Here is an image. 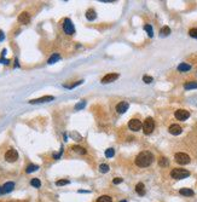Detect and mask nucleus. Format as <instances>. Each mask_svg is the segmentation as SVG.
<instances>
[{"instance_id": "nucleus-1", "label": "nucleus", "mask_w": 197, "mask_h": 202, "mask_svg": "<svg viewBox=\"0 0 197 202\" xmlns=\"http://www.w3.org/2000/svg\"><path fill=\"white\" fill-rule=\"evenodd\" d=\"M154 161V155L150 151H142L138 154L136 157V165L138 167H148Z\"/></svg>"}, {"instance_id": "nucleus-2", "label": "nucleus", "mask_w": 197, "mask_h": 202, "mask_svg": "<svg viewBox=\"0 0 197 202\" xmlns=\"http://www.w3.org/2000/svg\"><path fill=\"white\" fill-rule=\"evenodd\" d=\"M189 176H190V172L184 168H174L171 172V177L174 178V179H185Z\"/></svg>"}, {"instance_id": "nucleus-3", "label": "nucleus", "mask_w": 197, "mask_h": 202, "mask_svg": "<svg viewBox=\"0 0 197 202\" xmlns=\"http://www.w3.org/2000/svg\"><path fill=\"white\" fill-rule=\"evenodd\" d=\"M155 128V121L152 118H146L143 124V132L145 134H151Z\"/></svg>"}, {"instance_id": "nucleus-4", "label": "nucleus", "mask_w": 197, "mask_h": 202, "mask_svg": "<svg viewBox=\"0 0 197 202\" xmlns=\"http://www.w3.org/2000/svg\"><path fill=\"white\" fill-rule=\"evenodd\" d=\"M63 30H64V33L68 34V35H73L75 33V27H74L70 18H65L63 21Z\"/></svg>"}, {"instance_id": "nucleus-5", "label": "nucleus", "mask_w": 197, "mask_h": 202, "mask_svg": "<svg viewBox=\"0 0 197 202\" xmlns=\"http://www.w3.org/2000/svg\"><path fill=\"white\" fill-rule=\"evenodd\" d=\"M174 157L179 165H188V163H190V160H191L189 155L185 153H177Z\"/></svg>"}, {"instance_id": "nucleus-6", "label": "nucleus", "mask_w": 197, "mask_h": 202, "mask_svg": "<svg viewBox=\"0 0 197 202\" xmlns=\"http://www.w3.org/2000/svg\"><path fill=\"white\" fill-rule=\"evenodd\" d=\"M5 160H6L7 162H16V161L18 160V153H17L15 149L7 150L6 154H5Z\"/></svg>"}, {"instance_id": "nucleus-7", "label": "nucleus", "mask_w": 197, "mask_h": 202, "mask_svg": "<svg viewBox=\"0 0 197 202\" xmlns=\"http://www.w3.org/2000/svg\"><path fill=\"white\" fill-rule=\"evenodd\" d=\"M174 116L177 120H180V121H185L188 120L190 118V113L188 110H185V109H178V110L175 111Z\"/></svg>"}, {"instance_id": "nucleus-8", "label": "nucleus", "mask_w": 197, "mask_h": 202, "mask_svg": "<svg viewBox=\"0 0 197 202\" xmlns=\"http://www.w3.org/2000/svg\"><path fill=\"white\" fill-rule=\"evenodd\" d=\"M128 127H130V130H132V131L138 132V131L142 130L143 125H142V122H140V121H139L138 119H132V120H130V122H128Z\"/></svg>"}, {"instance_id": "nucleus-9", "label": "nucleus", "mask_w": 197, "mask_h": 202, "mask_svg": "<svg viewBox=\"0 0 197 202\" xmlns=\"http://www.w3.org/2000/svg\"><path fill=\"white\" fill-rule=\"evenodd\" d=\"M119 76L120 75L117 74V73H110V74H107L105 76H104L103 79H102V84H109V82H113V81H115L116 79H119Z\"/></svg>"}, {"instance_id": "nucleus-10", "label": "nucleus", "mask_w": 197, "mask_h": 202, "mask_svg": "<svg viewBox=\"0 0 197 202\" xmlns=\"http://www.w3.org/2000/svg\"><path fill=\"white\" fill-rule=\"evenodd\" d=\"M55 97L53 96H44V97H40L38 99H32L29 101L30 104H38V103H46V102H51L53 101Z\"/></svg>"}, {"instance_id": "nucleus-11", "label": "nucleus", "mask_w": 197, "mask_h": 202, "mask_svg": "<svg viewBox=\"0 0 197 202\" xmlns=\"http://www.w3.org/2000/svg\"><path fill=\"white\" fill-rule=\"evenodd\" d=\"M168 131H169V133H171V134H173V136H178V134H180L181 132H183V128H181L179 125L174 124V125H171V126H169Z\"/></svg>"}, {"instance_id": "nucleus-12", "label": "nucleus", "mask_w": 197, "mask_h": 202, "mask_svg": "<svg viewBox=\"0 0 197 202\" xmlns=\"http://www.w3.org/2000/svg\"><path fill=\"white\" fill-rule=\"evenodd\" d=\"M128 108H130V104L127 102H120L116 105V110H117L119 114H123V113H126L127 110H128Z\"/></svg>"}, {"instance_id": "nucleus-13", "label": "nucleus", "mask_w": 197, "mask_h": 202, "mask_svg": "<svg viewBox=\"0 0 197 202\" xmlns=\"http://www.w3.org/2000/svg\"><path fill=\"white\" fill-rule=\"evenodd\" d=\"M18 22L22 23V24H28L30 22V15L28 12H22L18 16Z\"/></svg>"}, {"instance_id": "nucleus-14", "label": "nucleus", "mask_w": 197, "mask_h": 202, "mask_svg": "<svg viewBox=\"0 0 197 202\" xmlns=\"http://www.w3.org/2000/svg\"><path fill=\"white\" fill-rule=\"evenodd\" d=\"M13 189H15V183H13V182H7V183H5L4 185H3L4 194H9V193H11Z\"/></svg>"}, {"instance_id": "nucleus-15", "label": "nucleus", "mask_w": 197, "mask_h": 202, "mask_svg": "<svg viewBox=\"0 0 197 202\" xmlns=\"http://www.w3.org/2000/svg\"><path fill=\"white\" fill-rule=\"evenodd\" d=\"M86 18H87L88 21H94L97 18V14H96V11L93 9H90L86 11Z\"/></svg>"}, {"instance_id": "nucleus-16", "label": "nucleus", "mask_w": 197, "mask_h": 202, "mask_svg": "<svg viewBox=\"0 0 197 202\" xmlns=\"http://www.w3.org/2000/svg\"><path fill=\"white\" fill-rule=\"evenodd\" d=\"M136 191H137L138 195H140V196L145 195V186H144L143 183H138L137 184V185H136Z\"/></svg>"}, {"instance_id": "nucleus-17", "label": "nucleus", "mask_w": 197, "mask_h": 202, "mask_svg": "<svg viewBox=\"0 0 197 202\" xmlns=\"http://www.w3.org/2000/svg\"><path fill=\"white\" fill-rule=\"evenodd\" d=\"M179 194L183 195V196H194V190H191V189H188V188H183L179 190Z\"/></svg>"}, {"instance_id": "nucleus-18", "label": "nucleus", "mask_w": 197, "mask_h": 202, "mask_svg": "<svg viewBox=\"0 0 197 202\" xmlns=\"http://www.w3.org/2000/svg\"><path fill=\"white\" fill-rule=\"evenodd\" d=\"M190 69H191V66L188 64V63H180V64L178 66V70H179V72H181V73H184V72H189Z\"/></svg>"}, {"instance_id": "nucleus-19", "label": "nucleus", "mask_w": 197, "mask_h": 202, "mask_svg": "<svg viewBox=\"0 0 197 202\" xmlns=\"http://www.w3.org/2000/svg\"><path fill=\"white\" fill-rule=\"evenodd\" d=\"M169 34H171V28H169V27L165 26V27L161 28V30H160V36H168Z\"/></svg>"}, {"instance_id": "nucleus-20", "label": "nucleus", "mask_w": 197, "mask_h": 202, "mask_svg": "<svg viewBox=\"0 0 197 202\" xmlns=\"http://www.w3.org/2000/svg\"><path fill=\"white\" fill-rule=\"evenodd\" d=\"M61 59V56L58 55V53H55V55H52L50 58H49V61H47V63L49 64H53V63H56V62H58Z\"/></svg>"}, {"instance_id": "nucleus-21", "label": "nucleus", "mask_w": 197, "mask_h": 202, "mask_svg": "<svg viewBox=\"0 0 197 202\" xmlns=\"http://www.w3.org/2000/svg\"><path fill=\"white\" fill-rule=\"evenodd\" d=\"M184 89H185V90H194V89H197V81L186 82V84L184 85Z\"/></svg>"}, {"instance_id": "nucleus-22", "label": "nucleus", "mask_w": 197, "mask_h": 202, "mask_svg": "<svg viewBox=\"0 0 197 202\" xmlns=\"http://www.w3.org/2000/svg\"><path fill=\"white\" fill-rule=\"evenodd\" d=\"M38 170H39V166H38V165L30 163V165L26 168V172H27V173H33V172H35V171H38Z\"/></svg>"}, {"instance_id": "nucleus-23", "label": "nucleus", "mask_w": 197, "mask_h": 202, "mask_svg": "<svg viewBox=\"0 0 197 202\" xmlns=\"http://www.w3.org/2000/svg\"><path fill=\"white\" fill-rule=\"evenodd\" d=\"M96 202H113V200H111V197H110V196L103 195V196H101V197H98Z\"/></svg>"}, {"instance_id": "nucleus-24", "label": "nucleus", "mask_w": 197, "mask_h": 202, "mask_svg": "<svg viewBox=\"0 0 197 202\" xmlns=\"http://www.w3.org/2000/svg\"><path fill=\"white\" fill-rule=\"evenodd\" d=\"M72 149L74 150V151H76V153H79V154H86V149L85 148H82V147H79V145H73L72 147Z\"/></svg>"}, {"instance_id": "nucleus-25", "label": "nucleus", "mask_w": 197, "mask_h": 202, "mask_svg": "<svg viewBox=\"0 0 197 202\" xmlns=\"http://www.w3.org/2000/svg\"><path fill=\"white\" fill-rule=\"evenodd\" d=\"M144 29H145V32L148 33V35L150 38H152L154 36V30H152V27L150 26V24H145L144 26Z\"/></svg>"}, {"instance_id": "nucleus-26", "label": "nucleus", "mask_w": 197, "mask_h": 202, "mask_svg": "<svg viewBox=\"0 0 197 202\" xmlns=\"http://www.w3.org/2000/svg\"><path fill=\"white\" fill-rule=\"evenodd\" d=\"M30 184H32V186H34V188H40V186H41V182H40L38 178H33V179L30 180Z\"/></svg>"}, {"instance_id": "nucleus-27", "label": "nucleus", "mask_w": 197, "mask_h": 202, "mask_svg": "<svg viewBox=\"0 0 197 202\" xmlns=\"http://www.w3.org/2000/svg\"><path fill=\"white\" fill-rule=\"evenodd\" d=\"M168 159L167 157H160V160H159V165L161 166V167H166V166H168Z\"/></svg>"}, {"instance_id": "nucleus-28", "label": "nucleus", "mask_w": 197, "mask_h": 202, "mask_svg": "<svg viewBox=\"0 0 197 202\" xmlns=\"http://www.w3.org/2000/svg\"><path fill=\"white\" fill-rule=\"evenodd\" d=\"M85 105H86V101H80L78 104L74 107V109H75V110H80V109H84Z\"/></svg>"}, {"instance_id": "nucleus-29", "label": "nucleus", "mask_w": 197, "mask_h": 202, "mask_svg": "<svg viewBox=\"0 0 197 202\" xmlns=\"http://www.w3.org/2000/svg\"><path fill=\"white\" fill-rule=\"evenodd\" d=\"M70 183L68 179H61V180H57L56 182V185L57 186H63V185H68V184Z\"/></svg>"}, {"instance_id": "nucleus-30", "label": "nucleus", "mask_w": 197, "mask_h": 202, "mask_svg": "<svg viewBox=\"0 0 197 202\" xmlns=\"http://www.w3.org/2000/svg\"><path fill=\"white\" fill-rule=\"evenodd\" d=\"M114 155H115V150L113 148H109V149L105 150V156L107 157H113Z\"/></svg>"}, {"instance_id": "nucleus-31", "label": "nucleus", "mask_w": 197, "mask_h": 202, "mask_svg": "<svg viewBox=\"0 0 197 202\" xmlns=\"http://www.w3.org/2000/svg\"><path fill=\"white\" fill-rule=\"evenodd\" d=\"M84 82V80H79L78 82H75V84H72V85H63L64 87H67V89H74V87H76V86H79V85H81Z\"/></svg>"}, {"instance_id": "nucleus-32", "label": "nucleus", "mask_w": 197, "mask_h": 202, "mask_svg": "<svg viewBox=\"0 0 197 202\" xmlns=\"http://www.w3.org/2000/svg\"><path fill=\"white\" fill-rule=\"evenodd\" d=\"M99 171H101L102 173H108V172H109V166L105 165V163H102V165L99 166Z\"/></svg>"}, {"instance_id": "nucleus-33", "label": "nucleus", "mask_w": 197, "mask_h": 202, "mask_svg": "<svg viewBox=\"0 0 197 202\" xmlns=\"http://www.w3.org/2000/svg\"><path fill=\"white\" fill-rule=\"evenodd\" d=\"M152 80H154V79H152L151 76H149V75H144V76H143V81L145 82V84H151Z\"/></svg>"}, {"instance_id": "nucleus-34", "label": "nucleus", "mask_w": 197, "mask_h": 202, "mask_svg": "<svg viewBox=\"0 0 197 202\" xmlns=\"http://www.w3.org/2000/svg\"><path fill=\"white\" fill-rule=\"evenodd\" d=\"M189 35L197 39V28H192V29H190L189 30Z\"/></svg>"}, {"instance_id": "nucleus-35", "label": "nucleus", "mask_w": 197, "mask_h": 202, "mask_svg": "<svg viewBox=\"0 0 197 202\" xmlns=\"http://www.w3.org/2000/svg\"><path fill=\"white\" fill-rule=\"evenodd\" d=\"M63 151H64V149H63V147H62L58 154H53V159H56V160H58V159H59V157L62 156V154H63Z\"/></svg>"}, {"instance_id": "nucleus-36", "label": "nucleus", "mask_w": 197, "mask_h": 202, "mask_svg": "<svg viewBox=\"0 0 197 202\" xmlns=\"http://www.w3.org/2000/svg\"><path fill=\"white\" fill-rule=\"evenodd\" d=\"M114 184H120V183H122V178H115V179L113 180Z\"/></svg>"}, {"instance_id": "nucleus-37", "label": "nucleus", "mask_w": 197, "mask_h": 202, "mask_svg": "<svg viewBox=\"0 0 197 202\" xmlns=\"http://www.w3.org/2000/svg\"><path fill=\"white\" fill-rule=\"evenodd\" d=\"M0 63H3V64H9V63H10V61L9 59H5V58H0Z\"/></svg>"}, {"instance_id": "nucleus-38", "label": "nucleus", "mask_w": 197, "mask_h": 202, "mask_svg": "<svg viewBox=\"0 0 197 202\" xmlns=\"http://www.w3.org/2000/svg\"><path fill=\"white\" fill-rule=\"evenodd\" d=\"M3 39H4V33H3V32H0V41H1Z\"/></svg>"}, {"instance_id": "nucleus-39", "label": "nucleus", "mask_w": 197, "mask_h": 202, "mask_svg": "<svg viewBox=\"0 0 197 202\" xmlns=\"http://www.w3.org/2000/svg\"><path fill=\"white\" fill-rule=\"evenodd\" d=\"M6 52H7V51H6V50H3V52H1V56L4 57L5 55H6Z\"/></svg>"}, {"instance_id": "nucleus-40", "label": "nucleus", "mask_w": 197, "mask_h": 202, "mask_svg": "<svg viewBox=\"0 0 197 202\" xmlns=\"http://www.w3.org/2000/svg\"><path fill=\"white\" fill-rule=\"evenodd\" d=\"M4 194V190H3V186H0V195Z\"/></svg>"}, {"instance_id": "nucleus-41", "label": "nucleus", "mask_w": 197, "mask_h": 202, "mask_svg": "<svg viewBox=\"0 0 197 202\" xmlns=\"http://www.w3.org/2000/svg\"><path fill=\"white\" fill-rule=\"evenodd\" d=\"M120 202H127V201H126V200H121Z\"/></svg>"}]
</instances>
